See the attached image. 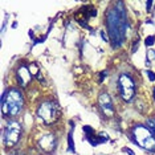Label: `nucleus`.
<instances>
[{
    "label": "nucleus",
    "instance_id": "16",
    "mask_svg": "<svg viewBox=\"0 0 155 155\" xmlns=\"http://www.w3.org/2000/svg\"><path fill=\"white\" fill-rule=\"evenodd\" d=\"M101 37L104 38L105 41H109V40H110V38H109V35H106V33L104 32V31H101Z\"/></svg>",
    "mask_w": 155,
    "mask_h": 155
},
{
    "label": "nucleus",
    "instance_id": "19",
    "mask_svg": "<svg viewBox=\"0 0 155 155\" xmlns=\"http://www.w3.org/2000/svg\"><path fill=\"white\" fill-rule=\"evenodd\" d=\"M123 153H127L129 155H135V154H134L131 150H130V149H127V147H125V149H123Z\"/></svg>",
    "mask_w": 155,
    "mask_h": 155
},
{
    "label": "nucleus",
    "instance_id": "2",
    "mask_svg": "<svg viewBox=\"0 0 155 155\" xmlns=\"http://www.w3.org/2000/svg\"><path fill=\"white\" fill-rule=\"evenodd\" d=\"M24 98L19 89H9L2 96V111L3 114L13 117L23 110Z\"/></svg>",
    "mask_w": 155,
    "mask_h": 155
},
{
    "label": "nucleus",
    "instance_id": "12",
    "mask_svg": "<svg viewBox=\"0 0 155 155\" xmlns=\"http://www.w3.org/2000/svg\"><path fill=\"white\" fill-rule=\"evenodd\" d=\"M68 144H69L70 153H74V142H73V138H72V131L68 134Z\"/></svg>",
    "mask_w": 155,
    "mask_h": 155
},
{
    "label": "nucleus",
    "instance_id": "14",
    "mask_svg": "<svg viewBox=\"0 0 155 155\" xmlns=\"http://www.w3.org/2000/svg\"><path fill=\"white\" fill-rule=\"evenodd\" d=\"M155 43V36H149V37H146V41H144V44L147 45V47H151Z\"/></svg>",
    "mask_w": 155,
    "mask_h": 155
},
{
    "label": "nucleus",
    "instance_id": "15",
    "mask_svg": "<svg viewBox=\"0 0 155 155\" xmlns=\"http://www.w3.org/2000/svg\"><path fill=\"white\" fill-rule=\"evenodd\" d=\"M147 76H149L150 81H155V74H154V72H151V70H147Z\"/></svg>",
    "mask_w": 155,
    "mask_h": 155
},
{
    "label": "nucleus",
    "instance_id": "3",
    "mask_svg": "<svg viewBox=\"0 0 155 155\" xmlns=\"http://www.w3.org/2000/svg\"><path fill=\"white\" fill-rule=\"evenodd\" d=\"M130 138L142 149L147 151H155V137L144 125H135L130 133Z\"/></svg>",
    "mask_w": 155,
    "mask_h": 155
},
{
    "label": "nucleus",
    "instance_id": "13",
    "mask_svg": "<svg viewBox=\"0 0 155 155\" xmlns=\"http://www.w3.org/2000/svg\"><path fill=\"white\" fill-rule=\"evenodd\" d=\"M82 130H84V133L86 134V138H89V137L94 135V131H93V129H91L90 126H84Z\"/></svg>",
    "mask_w": 155,
    "mask_h": 155
},
{
    "label": "nucleus",
    "instance_id": "9",
    "mask_svg": "<svg viewBox=\"0 0 155 155\" xmlns=\"http://www.w3.org/2000/svg\"><path fill=\"white\" fill-rule=\"evenodd\" d=\"M16 77H17V81H19V85L21 87H27L31 81H32V73H31V70L27 65H21L17 69Z\"/></svg>",
    "mask_w": 155,
    "mask_h": 155
},
{
    "label": "nucleus",
    "instance_id": "11",
    "mask_svg": "<svg viewBox=\"0 0 155 155\" xmlns=\"http://www.w3.org/2000/svg\"><path fill=\"white\" fill-rule=\"evenodd\" d=\"M155 60V49H150L147 51V54H146V65H151V61Z\"/></svg>",
    "mask_w": 155,
    "mask_h": 155
},
{
    "label": "nucleus",
    "instance_id": "8",
    "mask_svg": "<svg viewBox=\"0 0 155 155\" xmlns=\"http://www.w3.org/2000/svg\"><path fill=\"white\" fill-rule=\"evenodd\" d=\"M57 146V139L53 134H45L40 139H38V147L40 150L45 151V153H51L53 151Z\"/></svg>",
    "mask_w": 155,
    "mask_h": 155
},
{
    "label": "nucleus",
    "instance_id": "20",
    "mask_svg": "<svg viewBox=\"0 0 155 155\" xmlns=\"http://www.w3.org/2000/svg\"><path fill=\"white\" fill-rule=\"evenodd\" d=\"M106 76H107V72H102V73H101V78H100L101 82H102V80H104Z\"/></svg>",
    "mask_w": 155,
    "mask_h": 155
},
{
    "label": "nucleus",
    "instance_id": "1",
    "mask_svg": "<svg viewBox=\"0 0 155 155\" xmlns=\"http://www.w3.org/2000/svg\"><path fill=\"white\" fill-rule=\"evenodd\" d=\"M106 27L113 47L118 48L125 43L127 29V16L122 2H117L106 13Z\"/></svg>",
    "mask_w": 155,
    "mask_h": 155
},
{
    "label": "nucleus",
    "instance_id": "5",
    "mask_svg": "<svg viewBox=\"0 0 155 155\" xmlns=\"http://www.w3.org/2000/svg\"><path fill=\"white\" fill-rule=\"evenodd\" d=\"M118 89H119V94H121L122 100L129 102L131 101L134 96H135V84L134 80L126 73H122L118 78Z\"/></svg>",
    "mask_w": 155,
    "mask_h": 155
},
{
    "label": "nucleus",
    "instance_id": "6",
    "mask_svg": "<svg viewBox=\"0 0 155 155\" xmlns=\"http://www.w3.org/2000/svg\"><path fill=\"white\" fill-rule=\"evenodd\" d=\"M37 117L47 125L53 123L57 119V107H56V105L51 101L43 102L37 109Z\"/></svg>",
    "mask_w": 155,
    "mask_h": 155
},
{
    "label": "nucleus",
    "instance_id": "17",
    "mask_svg": "<svg viewBox=\"0 0 155 155\" xmlns=\"http://www.w3.org/2000/svg\"><path fill=\"white\" fill-rule=\"evenodd\" d=\"M135 49H138V38H137L135 41H134V44H133V49H131V52L134 53L135 52Z\"/></svg>",
    "mask_w": 155,
    "mask_h": 155
},
{
    "label": "nucleus",
    "instance_id": "10",
    "mask_svg": "<svg viewBox=\"0 0 155 155\" xmlns=\"http://www.w3.org/2000/svg\"><path fill=\"white\" fill-rule=\"evenodd\" d=\"M146 126H147V129L151 131V134L155 137V117L154 118H149L147 119V122H146Z\"/></svg>",
    "mask_w": 155,
    "mask_h": 155
},
{
    "label": "nucleus",
    "instance_id": "21",
    "mask_svg": "<svg viewBox=\"0 0 155 155\" xmlns=\"http://www.w3.org/2000/svg\"><path fill=\"white\" fill-rule=\"evenodd\" d=\"M9 155H25L23 153V151H15V153H12V154H9Z\"/></svg>",
    "mask_w": 155,
    "mask_h": 155
},
{
    "label": "nucleus",
    "instance_id": "18",
    "mask_svg": "<svg viewBox=\"0 0 155 155\" xmlns=\"http://www.w3.org/2000/svg\"><path fill=\"white\" fill-rule=\"evenodd\" d=\"M154 3L151 2V0H149V2L146 3V8H147V11H151V5H153Z\"/></svg>",
    "mask_w": 155,
    "mask_h": 155
},
{
    "label": "nucleus",
    "instance_id": "7",
    "mask_svg": "<svg viewBox=\"0 0 155 155\" xmlns=\"http://www.w3.org/2000/svg\"><path fill=\"white\" fill-rule=\"evenodd\" d=\"M98 105H100V109L106 117L110 118L114 115V105H113L111 98L106 91H102L98 96Z\"/></svg>",
    "mask_w": 155,
    "mask_h": 155
},
{
    "label": "nucleus",
    "instance_id": "22",
    "mask_svg": "<svg viewBox=\"0 0 155 155\" xmlns=\"http://www.w3.org/2000/svg\"><path fill=\"white\" fill-rule=\"evenodd\" d=\"M154 98H155V89H154Z\"/></svg>",
    "mask_w": 155,
    "mask_h": 155
},
{
    "label": "nucleus",
    "instance_id": "4",
    "mask_svg": "<svg viewBox=\"0 0 155 155\" xmlns=\"http://www.w3.org/2000/svg\"><path fill=\"white\" fill-rule=\"evenodd\" d=\"M21 138V125L17 121H9L7 123L3 139L7 147H13Z\"/></svg>",
    "mask_w": 155,
    "mask_h": 155
}]
</instances>
